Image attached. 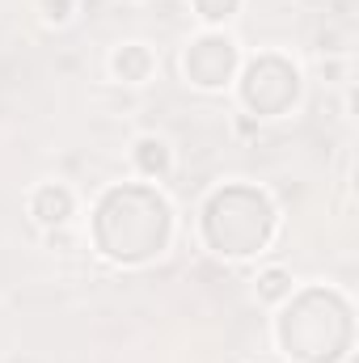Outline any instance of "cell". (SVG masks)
<instances>
[{"label": "cell", "instance_id": "cell-1", "mask_svg": "<svg viewBox=\"0 0 359 363\" xmlns=\"http://www.w3.org/2000/svg\"><path fill=\"white\" fill-rule=\"evenodd\" d=\"M72 17V0H43V21L47 26H64Z\"/></svg>", "mask_w": 359, "mask_h": 363}]
</instances>
